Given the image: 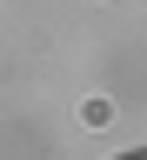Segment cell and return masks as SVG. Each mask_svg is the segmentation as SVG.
Wrapping results in <instances>:
<instances>
[{
  "instance_id": "1",
  "label": "cell",
  "mask_w": 147,
  "mask_h": 160,
  "mask_svg": "<svg viewBox=\"0 0 147 160\" xmlns=\"http://www.w3.org/2000/svg\"><path fill=\"white\" fill-rule=\"evenodd\" d=\"M127 160H147V153H127Z\"/></svg>"
}]
</instances>
